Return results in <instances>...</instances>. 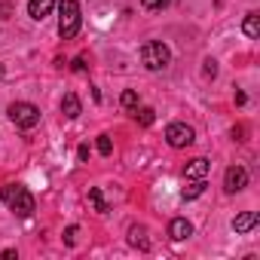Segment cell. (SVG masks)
<instances>
[{"instance_id":"cell-1","label":"cell","mask_w":260,"mask_h":260,"mask_svg":"<svg viewBox=\"0 0 260 260\" xmlns=\"http://www.w3.org/2000/svg\"><path fill=\"white\" fill-rule=\"evenodd\" d=\"M0 199H4V205L10 208V211H16L19 217H31L34 214V196H31V190L28 187H22V184H7L4 187V193H0Z\"/></svg>"},{"instance_id":"cell-2","label":"cell","mask_w":260,"mask_h":260,"mask_svg":"<svg viewBox=\"0 0 260 260\" xmlns=\"http://www.w3.org/2000/svg\"><path fill=\"white\" fill-rule=\"evenodd\" d=\"M80 22H83L80 4H77V0H61V4H58V34H61V40L77 37Z\"/></svg>"},{"instance_id":"cell-3","label":"cell","mask_w":260,"mask_h":260,"mask_svg":"<svg viewBox=\"0 0 260 260\" xmlns=\"http://www.w3.org/2000/svg\"><path fill=\"white\" fill-rule=\"evenodd\" d=\"M169 61H172V52H169L166 43L147 40V43L141 46V64H144L147 71H162V68H169Z\"/></svg>"},{"instance_id":"cell-4","label":"cell","mask_w":260,"mask_h":260,"mask_svg":"<svg viewBox=\"0 0 260 260\" xmlns=\"http://www.w3.org/2000/svg\"><path fill=\"white\" fill-rule=\"evenodd\" d=\"M7 113H10V119H13L19 128H25V132H28V128H34V125L40 122V110H37L31 101H13Z\"/></svg>"},{"instance_id":"cell-5","label":"cell","mask_w":260,"mask_h":260,"mask_svg":"<svg viewBox=\"0 0 260 260\" xmlns=\"http://www.w3.org/2000/svg\"><path fill=\"white\" fill-rule=\"evenodd\" d=\"M166 141L181 150V147H190V144L196 141V132H193L187 122H172V125L166 128Z\"/></svg>"},{"instance_id":"cell-6","label":"cell","mask_w":260,"mask_h":260,"mask_svg":"<svg viewBox=\"0 0 260 260\" xmlns=\"http://www.w3.org/2000/svg\"><path fill=\"white\" fill-rule=\"evenodd\" d=\"M248 187V172L242 169V166H230L226 172H223V190L226 193H239V190H245Z\"/></svg>"},{"instance_id":"cell-7","label":"cell","mask_w":260,"mask_h":260,"mask_svg":"<svg viewBox=\"0 0 260 260\" xmlns=\"http://www.w3.org/2000/svg\"><path fill=\"white\" fill-rule=\"evenodd\" d=\"M208 172H211V162L202 159V156H199V159H190V162L184 166V178H187V181H202Z\"/></svg>"},{"instance_id":"cell-8","label":"cell","mask_w":260,"mask_h":260,"mask_svg":"<svg viewBox=\"0 0 260 260\" xmlns=\"http://www.w3.org/2000/svg\"><path fill=\"white\" fill-rule=\"evenodd\" d=\"M169 236H172L175 242H184V239L193 236V223H190L187 217H175V220L169 223Z\"/></svg>"},{"instance_id":"cell-9","label":"cell","mask_w":260,"mask_h":260,"mask_svg":"<svg viewBox=\"0 0 260 260\" xmlns=\"http://www.w3.org/2000/svg\"><path fill=\"white\" fill-rule=\"evenodd\" d=\"M52 7H55V0H28V16L37 19V22H43L52 13Z\"/></svg>"},{"instance_id":"cell-10","label":"cell","mask_w":260,"mask_h":260,"mask_svg":"<svg viewBox=\"0 0 260 260\" xmlns=\"http://www.w3.org/2000/svg\"><path fill=\"white\" fill-rule=\"evenodd\" d=\"M257 220H260L257 211H242L239 217H233V230H236V233H248V230L257 226Z\"/></svg>"},{"instance_id":"cell-11","label":"cell","mask_w":260,"mask_h":260,"mask_svg":"<svg viewBox=\"0 0 260 260\" xmlns=\"http://www.w3.org/2000/svg\"><path fill=\"white\" fill-rule=\"evenodd\" d=\"M61 113H64L68 119H77V116L83 113V104H80V98H77L74 92H68V95L61 98Z\"/></svg>"},{"instance_id":"cell-12","label":"cell","mask_w":260,"mask_h":260,"mask_svg":"<svg viewBox=\"0 0 260 260\" xmlns=\"http://www.w3.org/2000/svg\"><path fill=\"white\" fill-rule=\"evenodd\" d=\"M242 31H245V37L257 40V37H260V16H257V13H248V16H245V25H242Z\"/></svg>"},{"instance_id":"cell-13","label":"cell","mask_w":260,"mask_h":260,"mask_svg":"<svg viewBox=\"0 0 260 260\" xmlns=\"http://www.w3.org/2000/svg\"><path fill=\"white\" fill-rule=\"evenodd\" d=\"M128 242H132L135 248H141V251L150 248V242H147V230H144V226H132V230H128Z\"/></svg>"},{"instance_id":"cell-14","label":"cell","mask_w":260,"mask_h":260,"mask_svg":"<svg viewBox=\"0 0 260 260\" xmlns=\"http://www.w3.org/2000/svg\"><path fill=\"white\" fill-rule=\"evenodd\" d=\"M153 119H156L153 107H135V122L138 125H153Z\"/></svg>"},{"instance_id":"cell-15","label":"cell","mask_w":260,"mask_h":260,"mask_svg":"<svg viewBox=\"0 0 260 260\" xmlns=\"http://www.w3.org/2000/svg\"><path fill=\"white\" fill-rule=\"evenodd\" d=\"M89 202H92V208H95L98 214H107V202H104V196H101V190H98V187H92V190H89Z\"/></svg>"},{"instance_id":"cell-16","label":"cell","mask_w":260,"mask_h":260,"mask_svg":"<svg viewBox=\"0 0 260 260\" xmlns=\"http://www.w3.org/2000/svg\"><path fill=\"white\" fill-rule=\"evenodd\" d=\"M202 193H205V178H202V181H193L190 187H184V190H181V196H184V199H196V196H202Z\"/></svg>"},{"instance_id":"cell-17","label":"cell","mask_w":260,"mask_h":260,"mask_svg":"<svg viewBox=\"0 0 260 260\" xmlns=\"http://www.w3.org/2000/svg\"><path fill=\"white\" fill-rule=\"evenodd\" d=\"M119 104H122L125 110H135V107H138V95H135L132 89H125V92H122V98H119Z\"/></svg>"},{"instance_id":"cell-18","label":"cell","mask_w":260,"mask_h":260,"mask_svg":"<svg viewBox=\"0 0 260 260\" xmlns=\"http://www.w3.org/2000/svg\"><path fill=\"white\" fill-rule=\"evenodd\" d=\"M98 153H101V156H110V153H113L110 135H98Z\"/></svg>"},{"instance_id":"cell-19","label":"cell","mask_w":260,"mask_h":260,"mask_svg":"<svg viewBox=\"0 0 260 260\" xmlns=\"http://www.w3.org/2000/svg\"><path fill=\"white\" fill-rule=\"evenodd\" d=\"M141 7H144V10H166L169 0H141Z\"/></svg>"},{"instance_id":"cell-20","label":"cell","mask_w":260,"mask_h":260,"mask_svg":"<svg viewBox=\"0 0 260 260\" xmlns=\"http://www.w3.org/2000/svg\"><path fill=\"white\" fill-rule=\"evenodd\" d=\"M77 242V226H68L64 230V245H74Z\"/></svg>"},{"instance_id":"cell-21","label":"cell","mask_w":260,"mask_h":260,"mask_svg":"<svg viewBox=\"0 0 260 260\" xmlns=\"http://www.w3.org/2000/svg\"><path fill=\"white\" fill-rule=\"evenodd\" d=\"M217 74V64L214 61H205V77H214Z\"/></svg>"},{"instance_id":"cell-22","label":"cell","mask_w":260,"mask_h":260,"mask_svg":"<svg viewBox=\"0 0 260 260\" xmlns=\"http://www.w3.org/2000/svg\"><path fill=\"white\" fill-rule=\"evenodd\" d=\"M74 71H86V58H83V55L74 58Z\"/></svg>"},{"instance_id":"cell-23","label":"cell","mask_w":260,"mask_h":260,"mask_svg":"<svg viewBox=\"0 0 260 260\" xmlns=\"http://www.w3.org/2000/svg\"><path fill=\"white\" fill-rule=\"evenodd\" d=\"M77 156H80V162H86V159H89V147H86V144H83V147H80V150H77Z\"/></svg>"}]
</instances>
